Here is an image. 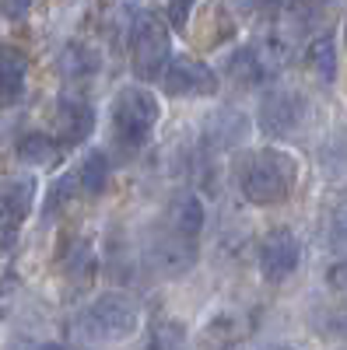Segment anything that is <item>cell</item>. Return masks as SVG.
Instances as JSON below:
<instances>
[{"mask_svg":"<svg viewBox=\"0 0 347 350\" xmlns=\"http://www.w3.org/2000/svg\"><path fill=\"white\" fill-rule=\"evenodd\" d=\"M298 161L281 148H256L239 154L235 161V186L253 207H274L295 193Z\"/></svg>","mask_w":347,"mask_h":350,"instance_id":"obj_1","label":"cell"},{"mask_svg":"<svg viewBox=\"0 0 347 350\" xmlns=\"http://www.w3.org/2000/svg\"><path fill=\"white\" fill-rule=\"evenodd\" d=\"M158 120H162V102H158V95L151 92V88H144V84L120 88L112 105H109L112 140H116V148H123L127 154L140 151L144 144H148Z\"/></svg>","mask_w":347,"mask_h":350,"instance_id":"obj_2","label":"cell"},{"mask_svg":"<svg viewBox=\"0 0 347 350\" xmlns=\"http://www.w3.org/2000/svg\"><path fill=\"white\" fill-rule=\"evenodd\" d=\"M172 64V39L162 14H137L130 25V67L137 81H162Z\"/></svg>","mask_w":347,"mask_h":350,"instance_id":"obj_3","label":"cell"},{"mask_svg":"<svg viewBox=\"0 0 347 350\" xmlns=\"http://www.w3.org/2000/svg\"><path fill=\"white\" fill-rule=\"evenodd\" d=\"M309 120V102L295 88H270L259 102V133L270 140H287L295 137Z\"/></svg>","mask_w":347,"mask_h":350,"instance_id":"obj_4","label":"cell"},{"mask_svg":"<svg viewBox=\"0 0 347 350\" xmlns=\"http://www.w3.org/2000/svg\"><path fill=\"white\" fill-rule=\"evenodd\" d=\"M84 326H88V333L99 336V340H127L140 326V312L127 295L105 291V295H99L88 305V312H84Z\"/></svg>","mask_w":347,"mask_h":350,"instance_id":"obj_5","label":"cell"},{"mask_svg":"<svg viewBox=\"0 0 347 350\" xmlns=\"http://www.w3.org/2000/svg\"><path fill=\"white\" fill-rule=\"evenodd\" d=\"M256 262H259V273L270 284H281L287 277H295L298 262H302V242L292 228H274L264 235L259 242V252H256Z\"/></svg>","mask_w":347,"mask_h":350,"instance_id":"obj_6","label":"cell"},{"mask_svg":"<svg viewBox=\"0 0 347 350\" xmlns=\"http://www.w3.org/2000/svg\"><path fill=\"white\" fill-rule=\"evenodd\" d=\"M218 84H221L218 74L196 56H172V64L162 77L165 95L172 98H207L218 92Z\"/></svg>","mask_w":347,"mask_h":350,"instance_id":"obj_7","label":"cell"},{"mask_svg":"<svg viewBox=\"0 0 347 350\" xmlns=\"http://www.w3.org/2000/svg\"><path fill=\"white\" fill-rule=\"evenodd\" d=\"M95 133V109L92 102L84 95H60V102H56V116H53V140L60 144V148H77V144H84Z\"/></svg>","mask_w":347,"mask_h":350,"instance_id":"obj_8","label":"cell"},{"mask_svg":"<svg viewBox=\"0 0 347 350\" xmlns=\"http://www.w3.org/2000/svg\"><path fill=\"white\" fill-rule=\"evenodd\" d=\"M32 203H36V179L28 172L25 175L18 172L0 183V235H4V242L18 235L25 217L32 214Z\"/></svg>","mask_w":347,"mask_h":350,"instance_id":"obj_9","label":"cell"},{"mask_svg":"<svg viewBox=\"0 0 347 350\" xmlns=\"http://www.w3.org/2000/svg\"><path fill=\"white\" fill-rule=\"evenodd\" d=\"M148 267L158 277H183L196 267V242L179 239L165 228L162 235H155L148 242Z\"/></svg>","mask_w":347,"mask_h":350,"instance_id":"obj_10","label":"cell"},{"mask_svg":"<svg viewBox=\"0 0 347 350\" xmlns=\"http://www.w3.org/2000/svg\"><path fill=\"white\" fill-rule=\"evenodd\" d=\"M200 137H204L207 151H231V148H239V144L249 137V120H246V112L235 109V105L214 109L204 120Z\"/></svg>","mask_w":347,"mask_h":350,"instance_id":"obj_11","label":"cell"},{"mask_svg":"<svg viewBox=\"0 0 347 350\" xmlns=\"http://www.w3.org/2000/svg\"><path fill=\"white\" fill-rule=\"evenodd\" d=\"M204 221H207V214H204V203H200V196H196V193L179 189L176 196L168 200V211H165V228L172 231V235L196 242V235L204 231Z\"/></svg>","mask_w":347,"mask_h":350,"instance_id":"obj_12","label":"cell"},{"mask_svg":"<svg viewBox=\"0 0 347 350\" xmlns=\"http://www.w3.org/2000/svg\"><path fill=\"white\" fill-rule=\"evenodd\" d=\"M25 77H28V56L14 42H0V102L11 105L25 92Z\"/></svg>","mask_w":347,"mask_h":350,"instance_id":"obj_13","label":"cell"},{"mask_svg":"<svg viewBox=\"0 0 347 350\" xmlns=\"http://www.w3.org/2000/svg\"><path fill=\"white\" fill-rule=\"evenodd\" d=\"M14 151H18L21 165H32V168H56V165H64V148L53 140V133L28 130V133L18 137Z\"/></svg>","mask_w":347,"mask_h":350,"instance_id":"obj_14","label":"cell"},{"mask_svg":"<svg viewBox=\"0 0 347 350\" xmlns=\"http://www.w3.org/2000/svg\"><path fill=\"white\" fill-rule=\"evenodd\" d=\"M305 67L320 84L337 81V42L330 32H320L305 42Z\"/></svg>","mask_w":347,"mask_h":350,"instance_id":"obj_15","label":"cell"},{"mask_svg":"<svg viewBox=\"0 0 347 350\" xmlns=\"http://www.w3.org/2000/svg\"><path fill=\"white\" fill-rule=\"evenodd\" d=\"M249 329V319L239 315V312H221L214 315L211 323L204 326V343L207 347H218V350H231Z\"/></svg>","mask_w":347,"mask_h":350,"instance_id":"obj_16","label":"cell"},{"mask_svg":"<svg viewBox=\"0 0 347 350\" xmlns=\"http://www.w3.org/2000/svg\"><path fill=\"white\" fill-rule=\"evenodd\" d=\"M95 270H99V259H95V245H92V239L74 242L70 252H67V259H64V277H67V284L77 287V291H81V287H88L92 277H95Z\"/></svg>","mask_w":347,"mask_h":350,"instance_id":"obj_17","label":"cell"},{"mask_svg":"<svg viewBox=\"0 0 347 350\" xmlns=\"http://www.w3.org/2000/svg\"><path fill=\"white\" fill-rule=\"evenodd\" d=\"M109 172H112L109 154L105 151H88V154H84V161L77 165L74 179L84 189V196H102L105 186H109Z\"/></svg>","mask_w":347,"mask_h":350,"instance_id":"obj_18","label":"cell"},{"mask_svg":"<svg viewBox=\"0 0 347 350\" xmlns=\"http://www.w3.org/2000/svg\"><path fill=\"white\" fill-rule=\"evenodd\" d=\"M60 67L70 81H84V77H92L99 67H102V56L92 49V46H84V42H70L60 56Z\"/></svg>","mask_w":347,"mask_h":350,"instance_id":"obj_19","label":"cell"},{"mask_svg":"<svg viewBox=\"0 0 347 350\" xmlns=\"http://www.w3.org/2000/svg\"><path fill=\"white\" fill-rule=\"evenodd\" d=\"M186 347V329L176 319H158L148 336V350H183Z\"/></svg>","mask_w":347,"mask_h":350,"instance_id":"obj_20","label":"cell"},{"mask_svg":"<svg viewBox=\"0 0 347 350\" xmlns=\"http://www.w3.org/2000/svg\"><path fill=\"white\" fill-rule=\"evenodd\" d=\"M330 242L347 252V196L337 203L333 214H330Z\"/></svg>","mask_w":347,"mask_h":350,"instance_id":"obj_21","label":"cell"},{"mask_svg":"<svg viewBox=\"0 0 347 350\" xmlns=\"http://www.w3.org/2000/svg\"><path fill=\"white\" fill-rule=\"evenodd\" d=\"M190 14H193V8H190V4H165V8H162V18H168L176 32H186Z\"/></svg>","mask_w":347,"mask_h":350,"instance_id":"obj_22","label":"cell"},{"mask_svg":"<svg viewBox=\"0 0 347 350\" xmlns=\"http://www.w3.org/2000/svg\"><path fill=\"white\" fill-rule=\"evenodd\" d=\"M326 284L337 291V295L347 301V259H340V262H333V267L326 270Z\"/></svg>","mask_w":347,"mask_h":350,"instance_id":"obj_23","label":"cell"},{"mask_svg":"<svg viewBox=\"0 0 347 350\" xmlns=\"http://www.w3.org/2000/svg\"><path fill=\"white\" fill-rule=\"evenodd\" d=\"M0 14L11 18V21H21L28 14V4H0Z\"/></svg>","mask_w":347,"mask_h":350,"instance_id":"obj_24","label":"cell"},{"mask_svg":"<svg viewBox=\"0 0 347 350\" xmlns=\"http://www.w3.org/2000/svg\"><path fill=\"white\" fill-rule=\"evenodd\" d=\"M259 350H305V347H295V343H267V347H259Z\"/></svg>","mask_w":347,"mask_h":350,"instance_id":"obj_25","label":"cell"},{"mask_svg":"<svg viewBox=\"0 0 347 350\" xmlns=\"http://www.w3.org/2000/svg\"><path fill=\"white\" fill-rule=\"evenodd\" d=\"M344 46H347V21H344Z\"/></svg>","mask_w":347,"mask_h":350,"instance_id":"obj_26","label":"cell"}]
</instances>
